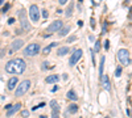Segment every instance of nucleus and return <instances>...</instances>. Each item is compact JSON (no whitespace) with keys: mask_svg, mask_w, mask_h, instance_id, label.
<instances>
[{"mask_svg":"<svg viewBox=\"0 0 132 118\" xmlns=\"http://www.w3.org/2000/svg\"><path fill=\"white\" fill-rule=\"evenodd\" d=\"M118 58L122 64H124V66H128V64L131 63V59H129V52L125 50V49H120L118 51Z\"/></svg>","mask_w":132,"mask_h":118,"instance_id":"20e7f679","label":"nucleus"},{"mask_svg":"<svg viewBox=\"0 0 132 118\" xmlns=\"http://www.w3.org/2000/svg\"><path fill=\"white\" fill-rule=\"evenodd\" d=\"M103 46H104V49H106V50H108V49H110V41H107V39H106V42L103 43Z\"/></svg>","mask_w":132,"mask_h":118,"instance_id":"393cba45","label":"nucleus"},{"mask_svg":"<svg viewBox=\"0 0 132 118\" xmlns=\"http://www.w3.org/2000/svg\"><path fill=\"white\" fill-rule=\"evenodd\" d=\"M31 88V80H24V81H21L19 85H17L16 88V92H15V96L17 97H21L22 94H25L28 92V89Z\"/></svg>","mask_w":132,"mask_h":118,"instance_id":"f03ea898","label":"nucleus"},{"mask_svg":"<svg viewBox=\"0 0 132 118\" xmlns=\"http://www.w3.org/2000/svg\"><path fill=\"white\" fill-rule=\"evenodd\" d=\"M82 54H83V51H82L81 49H77V50L71 54L70 59H69V64H70L71 67H74V64H77V62L82 58Z\"/></svg>","mask_w":132,"mask_h":118,"instance_id":"0eeeda50","label":"nucleus"},{"mask_svg":"<svg viewBox=\"0 0 132 118\" xmlns=\"http://www.w3.org/2000/svg\"><path fill=\"white\" fill-rule=\"evenodd\" d=\"M58 3H60L61 5H64V4H66V0H58Z\"/></svg>","mask_w":132,"mask_h":118,"instance_id":"72a5a7b5","label":"nucleus"},{"mask_svg":"<svg viewBox=\"0 0 132 118\" xmlns=\"http://www.w3.org/2000/svg\"><path fill=\"white\" fill-rule=\"evenodd\" d=\"M19 19H20V24H21V29H24V30H31V24L27 20V15H25L24 9H21L19 12Z\"/></svg>","mask_w":132,"mask_h":118,"instance_id":"39448f33","label":"nucleus"},{"mask_svg":"<svg viewBox=\"0 0 132 118\" xmlns=\"http://www.w3.org/2000/svg\"><path fill=\"white\" fill-rule=\"evenodd\" d=\"M91 28H95V19H91Z\"/></svg>","mask_w":132,"mask_h":118,"instance_id":"473e14b6","label":"nucleus"},{"mask_svg":"<svg viewBox=\"0 0 132 118\" xmlns=\"http://www.w3.org/2000/svg\"><path fill=\"white\" fill-rule=\"evenodd\" d=\"M21 115H22V117H25V118H27V117H29V111H28V110H22V111H21Z\"/></svg>","mask_w":132,"mask_h":118,"instance_id":"a878e982","label":"nucleus"},{"mask_svg":"<svg viewBox=\"0 0 132 118\" xmlns=\"http://www.w3.org/2000/svg\"><path fill=\"white\" fill-rule=\"evenodd\" d=\"M66 96H67L69 100H71V101H77V100H78V96L75 94V92H74V91H69Z\"/></svg>","mask_w":132,"mask_h":118,"instance_id":"f3484780","label":"nucleus"},{"mask_svg":"<svg viewBox=\"0 0 132 118\" xmlns=\"http://www.w3.org/2000/svg\"><path fill=\"white\" fill-rule=\"evenodd\" d=\"M120 75H122V67L118 66V67H116V70H115V78H119Z\"/></svg>","mask_w":132,"mask_h":118,"instance_id":"4be33fe9","label":"nucleus"},{"mask_svg":"<svg viewBox=\"0 0 132 118\" xmlns=\"http://www.w3.org/2000/svg\"><path fill=\"white\" fill-rule=\"evenodd\" d=\"M100 80H102L103 88H104L106 91H110V89H111V84H110V79H108V76H107L106 74H103V76L100 78Z\"/></svg>","mask_w":132,"mask_h":118,"instance_id":"1a4fd4ad","label":"nucleus"},{"mask_svg":"<svg viewBox=\"0 0 132 118\" xmlns=\"http://www.w3.org/2000/svg\"><path fill=\"white\" fill-rule=\"evenodd\" d=\"M69 32H70V26H69V25H66V26H64V28H62L61 30H60L58 35H60V37H64V35H66Z\"/></svg>","mask_w":132,"mask_h":118,"instance_id":"a211bd4d","label":"nucleus"},{"mask_svg":"<svg viewBox=\"0 0 132 118\" xmlns=\"http://www.w3.org/2000/svg\"><path fill=\"white\" fill-rule=\"evenodd\" d=\"M19 83V80H17V78H11V80L8 81V89L9 91H13L16 88V84Z\"/></svg>","mask_w":132,"mask_h":118,"instance_id":"ddd939ff","label":"nucleus"},{"mask_svg":"<svg viewBox=\"0 0 132 118\" xmlns=\"http://www.w3.org/2000/svg\"><path fill=\"white\" fill-rule=\"evenodd\" d=\"M22 45H24V42H22V39H16L13 41V43L12 46H11V51H17V50H20Z\"/></svg>","mask_w":132,"mask_h":118,"instance_id":"9b49d317","label":"nucleus"},{"mask_svg":"<svg viewBox=\"0 0 132 118\" xmlns=\"http://www.w3.org/2000/svg\"><path fill=\"white\" fill-rule=\"evenodd\" d=\"M13 22H15V19H9L8 20V24H13Z\"/></svg>","mask_w":132,"mask_h":118,"instance_id":"f704fd0d","label":"nucleus"},{"mask_svg":"<svg viewBox=\"0 0 132 118\" xmlns=\"http://www.w3.org/2000/svg\"><path fill=\"white\" fill-rule=\"evenodd\" d=\"M29 16H31V20L33 22H37L40 20V9L36 4H32L31 8H29Z\"/></svg>","mask_w":132,"mask_h":118,"instance_id":"423d86ee","label":"nucleus"},{"mask_svg":"<svg viewBox=\"0 0 132 118\" xmlns=\"http://www.w3.org/2000/svg\"><path fill=\"white\" fill-rule=\"evenodd\" d=\"M27 68V63L24 59L21 58H15V59H11L9 62H7L5 64V71L8 74H12V75H20L25 71Z\"/></svg>","mask_w":132,"mask_h":118,"instance_id":"f257e3e1","label":"nucleus"},{"mask_svg":"<svg viewBox=\"0 0 132 118\" xmlns=\"http://www.w3.org/2000/svg\"><path fill=\"white\" fill-rule=\"evenodd\" d=\"M42 106H45V104H44V102H42V104H38L37 106H33L32 110H36V109H38V108H42Z\"/></svg>","mask_w":132,"mask_h":118,"instance_id":"cd10ccee","label":"nucleus"},{"mask_svg":"<svg viewBox=\"0 0 132 118\" xmlns=\"http://www.w3.org/2000/svg\"><path fill=\"white\" fill-rule=\"evenodd\" d=\"M69 111H70L71 114L77 113V111H78V105H75V104H71V105H69Z\"/></svg>","mask_w":132,"mask_h":118,"instance_id":"aec40b11","label":"nucleus"},{"mask_svg":"<svg viewBox=\"0 0 132 118\" xmlns=\"http://www.w3.org/2000/svg\"><path fill=\"white\" fill-rule=\"evenodd\" d=\"M48 64H49L48 62H44V63H42V70H48V68H50Z\"/></svg>","mask_w":132,"mask_h":118,"instance_id":"c85d7f7f","label":"nucleus"},{"mask_svg":"<svg viewBox=\"0 0 132 118\" xmlns=\"http://www.w3.org/2000/svg\"><path fill=\"white\" fill-rule=\"evenodd\" d=\"M42 16H44V19H46V17L49 16V13H48V11H42Z\"/></svg>","mask_w":132,"mask_h":118,"instance_id":"7c9ffc66","label":"nucleus"},{"mask_svg":"<svg viewBox=\"0 0 132 118\" xmlns=\"http://www.w3.org/2000/svg\"><path fill=\"white\" fill-rule=\"evenodd\" d=\"M106 32H107V22L103 24V30H102V34H106Z\"/></svg>","mask_w":132,"mask_h":118,"instance_id":"bb28decb","label":"nucleus"},{"mask_svg":"<svg viewBox=\"0 0 132 118\" xmlns=\"http://www.w3.org/2000/svg\"><path fill=\"white\" fill-rule=\"evenodd\" d=\"M69 50H70V49H69L67 46H62V47H60V49H58V51H57V54H58L60 56H62V55H66L67 52H69Z\"/></svg>","mask_w":132,"mask_h":118,"instance_id":"4468645a","label":"nucleus"},{"mask_svg":"<svg viewBox=\"0 0 132 118\" xmlns=\"http://www.w3.org/2000/svg\"><path fill=\"white\" fill-rule=\"evenodd\" d=\"M2 5H4V0H0V7H2Z\"/></svg>","mask_w":132,"mask_h":118,"instance_id":"c9c22d12","label":"nucleus"},{"mask_svg":"<svg viewBox=\"0 0 132 118\" xmlns=\"http://www.w3.org/2000/svg\"><path fill=\"white\" fill-rule=\"evenodd\" d=\"M9 8H11V4H9V3H7V4H4V7H3L2 12H3V13H5V12H7V11H8Z\"/></svg>","mask_w":132,"mask_h":118,"instance_id":"b1692460","label":"nucleus"},{"mask_svg":"<svg viewBox=\"0 0 132 118\" xmlns=\"http://www.w3.org/2000/svg\"><path fill=\"white\" fill-rule=\"evenodd\" d=\"M56 46H57V43H56V42H53V43H50L49 46L44 47V49H42V54H45V55L49 54V52L51 51V49H53V47H56Z\"/></svg>","mask_w":132,"mask_h":118,"instance_id":"2eb2a0df","label":"nucleus"},{"mask_svg":"<svg viewBox=\"0 0 132 118\" xmlns=\"http://www.w3.org/2000/svg\"><path fill=\"white\" fill-rule=\"evenodd\" d=\"M99 50H100V42H99V41H96V42H95V46H94V51L98 52Z\"/></svg>","mask_w":132,"mask_h":118,"instance_id":"5701e85b","label":"nucleus"},{"mask_svg":"<svg viewBox=\"0 0 132 118\" xmlns=\"http://www.w3.org/2000/svg\"><path fill=\"white\" fill-rule=\"evenodd\" d=\"M51 118H60V114L58 113H51Z\"/></svg>","mask_w":132,"mask_h":118,"instance_id":"2f4dec72","label":"nucleus"},{"mask_svg":"<svg viewBox=\"0 0 132 118\" xmlns=\"http://www.w3.org/2000/svg\"><path fill=\"white\" fill-rule=\"evenodd\" d=\"M20 109H21V104H19V102L15 104L13 106H11V109L7 111V117H12V115H13V114H16Z\"/></svg>","mask_w":132,"mask_h":118,"instance_id":"9d476101","label":"nucleus"},{"mask_svg":"<svg viewBox=\"0 0 132 118\" xmlns=\"http://www.w3.org/2000/svg\"><path fill=\"white\" fill-rule=\"evenodd\" d=\"M40 52V45L38 43H31L25 47L24 50V55L27 56H34Z\"/></svg>","mask_w":132,"mask_h":118,"instance_id":"7ed1b4c3","label":"nucleus"},{"mask_svg":"<svg viewBox=\"0 0 132 118\" xmlns=\"http://www.w3.org/2000/svg\"><path fill=\"white\" fill-rule=\"evenodd\" d=\"M64 28V22H62L61 20H57V21H54V22H51L50 25L48 26V32H58V30H61V29Z\"/></svg>","mask_w":132,"mask_h":118,"instance_id":"6e6552de","label":"nucleus"},{"mask_svg":"<svg viewBox=\"0 0 132 118\" xmlns=\"http://www.w3.org/2000/svg\"><path fill=\"white\" fill-rule=\"evenodd\" d=\"M60 80V76L58 75H49L46 78V83H57Z\"/></svg>","mask_w":132,"mask_h":118,"instance_id":"dca6fc26","label":"nucleus"},{"mask_svg":"<svg viewBox=\"0 0 132 118\" xmlns=\"http://www.w3.org/2000/svg\"><path fill=\"white\" fill-rule=\"evenodd\" d=\"M73 8H74V4H70V5H69V8H67V11H66V17H70V16H71Z\"/></svg>","mask_w":132,"mask_h":118,"instance_id":"412c9836","label":"nucleus"},{"mask_svg":"<svg viewBox=\"0 0 132 118\" xmlns=\"http://www.w3.org/2000/svg\"><path fill=\"white\" fill-rule=\"evenodd\" d=\"M75 39H77V37H75V35H73V37H70L67 39V42H73V41H75Z\"/></svg>","mask_w":132,"mask_h":118,"instance_id":"c756f323","label":"nucleus"},{"mask_svg":"<svg viewBox=\"0 0 132 118\" xmlns=\"http://www.w3.org/2000/svg\"><path fill=\"white\" fill-rule=\"evenodd\" d=\"M50 106H51V113H58L60 114V105H58V102L56 101V100H51L50 101Z\"/></svg>","mask_w":132,"mask_h":118,"instance_id":"f8f14e48","label":"nucleus"},{"mask_svg":"<svg viewBox=\"0 0 132 118\" xmlns=\"http://www.w3.org/2000/svg\"><path fill=\"white\" fill-rule=\"evenodd\" d=\"M104 61H106V58L102 56V58H100V64H99V75H100V78L103 76V67H104Z\"/></svg>","mask_w":132,"mask_h":118,"instance_id":"6ab92c4d","label":"nucleus"}]
</instances>
